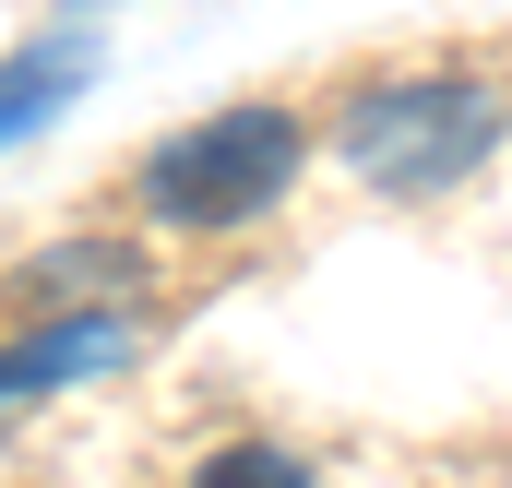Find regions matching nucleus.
<instances>
[{"label": "nucleus", "mask_w": 512, "mask_h": 488, "mask_svg": "<svg viewBox=\"0 0 512 488\" xmlns=\"http://www.w3.org/2000/svg\"><path fill=\"white\" fill-rule=\"evenodd\" d=\"M501 120H512V96L489 72H382V84L346 96L334 155H346L370 191H393V203H429V191H453V179L489 167Z\"/></svg>", "instance_id": "1"}, {"label": "nucleus", "mask_w": 512, "mask_h": 488, "mask_svg": "<svg viewBox=\"0 0 512 488\" xmlns=\"http://www.w3.org/2000/svg\"><path fill=\"white\" fill-rule=\"evenodd\" d=\"M310 167V131L298 108H215V120L167 131L155 155H143V215H167V227H251L262 203H286V179Z\"/></svg>", "instance_id": "2"}, {"label": "nucleus", "mask_w": 512, "mask_h": 488, "mask_svg": "<svg viewBox=\"0 0 512 488\" xmlns=\"http://www.w3.org/2000/svg\"><path fill=\"white\" fill-rule=\"evenodd\" d=\"M131 346H143V322H131V310H60L48 334L0 346V393H48V381H84V369H120Z\"/></svg>", "instance_id": "3"}, {"label": "nucleus", "mask_w": 512, "mask_h": 488, "mask_svg": "<svg viewBox=\"0 0 512 488\" xmlns=\"http://www.w3.org/2000/svg\"><path fill=\"white\" fill-rule=\"evenodd\" d=\"M60 96H72V48H24V60H0V143L36 131Z\"/></svg>", "instance_id": "4"}, {"label": "nucleus", "mask_w": 512, "mask_h": 488, "mask_svg": "<svg viewBox=\"0 0 512 488\" xmlns=\"http://www.w3.org/2000/svg\"><path fill=\"white\" fill-rule=\"evenodd\" d=\"M191 488H310V465H298L286 441H227V453H203Z\"/></svg>", "instance_id": "5"}, {"label": "nucleus", "mask_w": 512, "mask_h": 488, "mask_svg": "<svg viewBox=\"0 0 512 488\" xmlns=\"http://www.w3.org/2000/svg\"><path fill=\"white\" fill-rule=\"evenodd\" d=\"M0 405H12V393H0Z\"/></svg>", "instance_id": "6"}]
</instances>
